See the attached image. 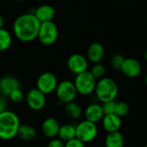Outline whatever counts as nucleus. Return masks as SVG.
I'll list each match as a JSON object with an SVG mask.
<instances>
[{
  "label": "nucleus",
  "mask_w": 147,
  "mask_h": 147,
  "mask_svg": "<svg viewBox=\"0 0 147 147\" xmlns=\"http://www.w3.org/2000/svg\"><path fill=\"white\" fill-rule=\"evenodd\" d=\"M40 24L33 13L23 14L14 21L13 31L19 40L30 42L37 38Z\"/></svg>",
  "instance_id": "obj_1"
},
{
  "label": "nucleus",
  "mask_w": 147,
  "mask_h": 147,
  "mask_svg": "<svg viewBox=\"0 0 147 147\" xmlns=\"http://www.w3.org/2000/svg\"><path fill=\"white\" fill-rule=\"evenodd\" d=\"M20 125L19 117L16 113L7 109L2 112L0 114V139L10 140L15 138Z\"/></svg>",
  "instance_id": "obj_2"
},
{
  "label": "nucleus",
  "mask_w": 147,
  "mask_h": 147,
  "mask_svg": "<svg viewBox=\"0 0 147 147\" xmlns=\"http://www.w3.org/2000/svg\"><path fill=\"white\" fill-rule=\"evenodd\" d=\"M94 93L97 99L103 103L116 99L119 93V87L113 79L104 77L97 81Z\"/></svg>",
  "instance_id": "obj_3"
},
{
  "label": "nucleus",
  "mask_w": 147,
  "mask_h": 147,
  "mask_svg": "<svg viewBox=\"0 0 147 147\" xmlns=\"http://www.w3.org/2000/svg\"><path fill=\"white\" fill-rule=\"evenodd\" d=\"M97 80L94 78L89 71H85L76 75L74 84L77 94L81 96H89L94 92Z\"/></svg>",
  "instance_id": "obj_4"
},
{
  "label": "nucleus",
  "mask_w": 147,
  "mask_h": 147,
  "mask_svg": "<svg viewBox=\"0 0 147 147\" xmlns=\"http://www.w3.org/2000/svg\"><path fill=\"white\" fill-rule=\"evenodd\" d=\"M58 38V28L53 21L42 22L38 30L37 39L45 46H51L56 42Z\"/></svg>",
  "instance_id": "obj_5"
},
{
  "label": "nucleus",
  "mask_w": 147,
  "mask_h": 147,
  "mask_svg": "<svg viewBox=\"0 0 147 147\" xmlns=\"http://www.w3.org/2000/svg\"><path fill=\"white\" fill-rule=\"evenodd\" d=\"M98 134V127L95 123L87 120L75 126V138L84 144L93 141Z\"/></svg>",
  "instance_id": "obj_6"
},
{
  "label": "nucleus",
  "mask_w": 147,
  "mask_h": 147,
  "mask_svg": "<svg viewBox=\"0 0 147 147\" xmlns=\"http://www.w3.org/2000/svg\"><path fill=\"white\" fill-rule=\"evenodd\" d=\"M55 91L59 102L64 104L74 102L77 96V91L74 82H71L69 80H63L58 83Z\"/></svg>",
  "instance_id": "obj_7"
},
{
  "label": "nucleus",
  "mask_w": 147,
  "mask_h": 147,
  "mask_svg": "<svg viewBox=\"0 0 147 147\" xmlns=\"http://www.w3.org/2000/svg\"><path fill=\"white\" fill-rule=\"evenodd\" d=\"M57 84L58 81L55 75L49 71L42 73L36 81V88L44 95H49L54 92Z\"/></svg>",
  "instance_id": "obj_8"
},
{
  "label": "nucleus",
  "mask_w": 147,
  "mask_h": 147,
  "mask_svg": "<svg viewBox=\"0 0 147 147\" xmlns=\"http://www.w3.org/2000/svg\"><path fill=\"white\" fill-rule=\"evenodd\" d=\"M46 95L41 92L37 88L31 89L28 91L25 96L28 107L34 111L42 110L46 104Z\"/></svg>",
  "instance_id": "obj_9"
},
{
  "label": "nucleus",
  "mask_w": 147,
  "mask_h": 147,
  "mask_svg": "<svg viewBox=\"0 0 147 147\" xmlns=\"http://www.w3.org/2000/svg\"><path fill=\"white\" fill-rule=\"evenodd\" d=\"M67 66L72 73L77 75L85 71H88V59L81 53H74L68 57Z\"/></svg>",
  "instance_id": "obj_10"
},
{
  "label": "nucleus",
  "mask_w": 147,
  "mask_h": 147,
  "mask_svg": "<svg viewBox=\"0 0 147 147\" xmlns=\"http://www.w3.org/2000/svg\"><path fill=\"white\" fill-rule=\"evenodd\" d=\"M120 71L128 78H135L139 77L142 71V66L140 62L133 58L125 59Z\"/></svg>",
  "instance_id": "obj_11"
},
{
  "label": "nucleus",
  "mask_w": 147,
  "mask_h": 147,
  "mask_svg": "<svg viewBox=\"0 0 147 147\" xmlns=\"http://www.w3.org/2000/svg\"><path fill=\"white\" fill-rule=\"evenodd\" d=\"M84 115H85V119L88 121L94 122L95 124L100 122L104 116L101 105L97 102L89 104L85 109Z\"/></svg>",
  "instance_id": "obj_12"
},
{
  "label": "nucleus",
  "mask_w": 147,
  "mask_h": 147,
  "mask_svg": "<svg viewBox=\"0 0 147 147\" xmlns=\"http://www.w3.org/2000/svg\"><path fill=\"white\" fill-rule=\"evenodd\" d=\"M102 127L105 131L107 133H113L117 132L120 129L122 125L121 118L115 114H110V115H105L101 120Z\"/></svg>",
  "instance_id": "obj_13"
},
{
  "label": "nucleus",
  "mask_w": 147,
  "mask_h": 147,
  "mask_svg": "<svg viewBox=\"0 0 147 147\" xmlns=\"http://www.w3.org/2000/svg\"><path fill=\"white\" fill-rule=\"evenodd\" d=\"M60 126L61 125L55 118L49 117L45 119L42 124V132L45 137L53 139L57 136Z\"/></svg>",
  "instance_id": "obj_14"
},
{
  "label": "nucleus",
  "mask_w": 147,
  "mask_h": 147,
  "mask_svg": "<svg viewBox=\"0 0 147 147\" xmlns=\"http://www.w3.org/2000/svg\"><path fill=\"white\" fill-rule=\"evenodd\" d=\"M33 14L37 18V20L42 23L45 22L53 21L55 16V10L51 5L42 4V5L38 6L35 9V12Z\"/></svg>",
  "instance_id": "obj_15"
},
{
  "label": "nucleus",
  "mask_w": 147,
  "mask_h": 147,
  "mask_svg": "<svg viewBox=\"0 0 147 147\" xmlns=\"http://www.w3.org/2000/svg\"><path fill=\"white\" fill-rule=\"evenodd\" d=\"M20 88V83L15 77L4 76L0 79V93L3 96H9L11 91Z\"/></svg>",
  "instance_id": "obj_16"
},
{
  "label": "nucleus",
  "mask_w": 147,
  "mask_h": 147,
  "mask_svg": "<svg viewBox=\"0 0 147 147\" xmlns=\"http://www.w3.org/2000/svg\"><path fill=\"white\" fill-rule=\"evenodd\" d=\"M104 55H105V50L101 43L94 42L88 48L87 51L88 59L94 64L100 63L104 58Z\"/></svg>",
  "instance_id": "obj_17"
},
{
  "label": "nucleus",
  "mask_w": 147,
  "mask_h": 147,
  "mask_svg": "<svg viewBox=\"0 0 147 147\" xmlns=\"http://www.w3.org/2000/svg\"><path fill=\"white\" fill-rule=\"evenodd\" d=\"M16 136L23 141H32L36 137V130L30 125L23 124L19 126Z\"/></svg>",
  "instance_id": "obj_18"
},
{
  "label": "nucleus",
  "mask_w": 147,
  "mask_h": 147,
  "mask_svg": "<svg viewBox=\"0 0 147 147\" xmlns=\"http://www.w3.org/2000/svg\"><path fill=\"white\" fill-rule=\"evenodd\" d=\"M125 139L121 133L119 131L107 133V135L105 139V146L106 147H124Z\"/></svg>",
  "instance_id": "obj_19"
},
{
  "label": "nucleus",
  "mask_w": 147,
  "mask_h": 147,
  "mask_svg": "<svg viewBox=\"0 0 147 147\" xmlns=\"http://www.w3.org/2000/svg\"><path fill=\"white\" fill-rule=\"evenodd\" d=\"M60 140L63 142H67L72 139L75 138V126L73 124H64L60 126L58 134Z\"/></svg>",
  "instance_id": "obj_20"
},
{
  "label": "nucleus",
  "mask_w": 147,
  "mask_h": 147,
  "mask_svg": "<svg viewBox=\"0 0 147 147\" xmlns=\"http://www.w3.org/2000/svg\"><path fill=\"white\" fill-rule=\"evenodd\" d=\"M65 112L71 119H79L82 115V109L78 103L70 102L65 104Z\"/></svg>",
  "instance_id": "obj_21"
},
{
  "label": "nucleus",
  "mask_w": 147,
  "mask_h": 147,
  "mask_svg": "<svg viewBox=\"0 0 147 147\" xmlns=\"http://www.w3.org/2000/svg\"><path fill=\"white\" fill-rule=\"evenodd\" d=\"M12 42V37L9 31L3 28H0V52L6 51L10 48Z\"/></svg>",
  "instance_id": "obj_22"
},
{
  "label": "nucleus",
  "mask_w": 147,
  "mask_h": 147,
  "mask_svg": "<svg viewBox=\"0 0 147 147\" xmlns=\"http://www.w3.org/2000/svg\"><path fill=\"white\" fill-rule=\"evenodd\" d=\"M130 107L126 102H116L114 108V114L118 116L124 117L129 114Z\"/></svg>",
  "instance_id": "obj_23"
},
{
  "label": "nucleus",
  "mask_w": 147,
  "mask_h": 147,
  "mask_svg": "<svg viewBox=\"0 0 147 147\" xmlns=\"http://www.w3.org/2000/svg\"><path fill=\"white\" fill-rule=\"evenodd\" d=\"M125 57L120 54V53H115L113 54L111 59H110V65L113 67V69L116 70V71H120L121 65L125 60Z\"/></svg>",
  "instance_id": "obj_24"
},
{
  "label": "nucleus",
  "mask_w": 147,
  "mask_h": 147,
  "mask_svg": "<svg viewBox=\"0 0 147 147\" xmlns=\"http://www.w3.org/2000/svg\"><path fill=\"white\" fill-rule=\"evenodd\" d=\"M89 71L94 76V78L97 80V79H101V78H104L105 73H106V68L103 65H101L100 63H96V64H94V65L92 67L91 71Z\"/></svg>",
  "instance_id": "obj_25"
},
{
  "label": "nucleus",
  "mask_w": 147,
  "mask_h": 147,
  "mask_svg": "<svg viewBox=\"0 0 147 147\" xmlns=\"http://www.w3.org/2000/svg\"><path fill=\"white\" fill-rule=\"evenodd\" d=\"M8 96L10 97V101L14 103H20L24 98V95L20 88H17L14 90L13 91H11Z\"/></svg>",
  "instance_id": "obj_26"
},
{
  "label": "nucleus",
  "mask_w": 147,
  "mask_h": 147,
  "mask_svg": "<svg viewBox=\"0 0 147 147\" xmlns=\"http://www.w3.org/2000/svg\"><path fill=\"white\" fill-rule=\"evenodd\" d=\"M115 102L116 101H109V102H103L101 104L102 107V110L105 115H110V114H114V108H115Z\"/></svg>",
  "instance_id": "obj_27"
},
{
  "label": "nucleus",
  "mask_w": 147,
  "mask_h": 147,
  "mask_svg": "<svg viewBox=\"0 0 147 147\" xmlns=\"http://www.w3.org/2000/svg\"><path fill=\"white\" fill-rule=\"evenodd\" d=\"M65 147H85V144L78 139L75 138L65 142Z\"/></svg>",
  "instance_id": "obj_28"
},
{
  "label": "nucleus",
  "mask_w": 147,
  "mask_h": 147,
  "mask_svg": "<svg viewBox=\"0 0 147 147\" xmlns=\"http://www.w3.org/2000/svg\"><path fill=\"white\" fill-rule=\"evenodd\" d=\"M47 147H65V142L59 138H53L48 144Z\"/></svg>",
  "instance_id": "obj_29"
},
{
  "label": "nucleus",
  "mask_w": 147,
  "mask_h": 147,
  "mask_svg": "<svg viewBox=\"0 0 147 147\" xmlns=\"http://www.w3.org/2000/svg\"><path fill=\"white\" fill-rule=\"evenodd\" d=\"M6 107H7V102H6V100L3 97L0 96V114L2 112H3V111L6 110Z\"/></svg>",
  "instance_id": "obj_30"
},
{
  "label": "nucleus",
  "mask_w": 147,
  "mask_h": 147,
  "mask_svg": "<svg viewBox=\"0 0 147 147\" xmlns=\"http://www.w3.org/2000/svg\"><path fill=\"white\" fill-rule=\"evenodd\" d=\"M3 25H4V19H3V17L0 15V28H3Z\"/></svg>",
  "instance_id": "obj_31"
},
{
  "label": "nucleus",
  "mask_w": 147,
  "mask_h": 147,
  "mask_svg": "<svg viewBox=\"0 0 147 147\" xmlns=\"http://www.w3.org/2000/svg\"><path fill=\"white\" fill-rule=\"evenodd\" d=\"M145 59H146V61L147 62V48L146 50V52H145Z\"/></svg>",
  "instance_id": "obj_32"
},
{
  "label": "nucleus",
  "mask_w": 147,
  "mask_h": 147,
  "mask_svg": "<svg viewBox=\"0 0 147 147\" xmlns=\"http://www.w3.org/2000/svg\"><path fill=\"white\" fill-rule=\"evenodd\" d=\"M145 83H146V84L147 86V74L146 75V78H145Z\"/></svg>",
  "instance_id": "obj_33"
},
{
  "label": "nucleus",
  "mask_w": 147,
  "mask_h": 147,
  "mask_svg": "<svg viewBox=\"0 0 147 147\" xmlns=\"http://www.w3.org/2000/svg\"><path fill=\"white\" fill-rule=\"evenodd\" d=\"M15 1H16V2H21V1H23V0H15Z\"/></svg>",
  "instance_id": "obj_34"
},
{
  "label": "nucleus",
  "mask_w": 147,
  "mask_h": 147,
  "mask_svg": "<svg viewBox=\"0 0 147 147\" xmlns=\"http://www.w3.org/2000/svg\"><path fill=\"white\" fill-rule=\"evenodd\" d=\"M144 147H147V145H146V146H144Z\"/></svg>",
  "instance_id": "obj_35"
}]
</instances>
